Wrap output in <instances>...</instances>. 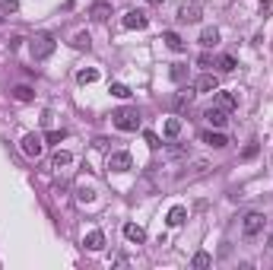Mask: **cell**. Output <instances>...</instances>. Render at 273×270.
Masks as SVG:
<instances>
[{
  "mask_svg": "<svg viewBox=\"0 0 273 270\" xmlns=\"http://www.w3.org/2000/svg\"><path fill=\"white\" fill-rule=\"evenodd\" d=\"M112 124H115L118 131H127V134H131V131L140 128V112H137V108H131V105H127V108H118V112H112Z\"/></svg>",
  "mask_w": 273,
  "mask_h": 270,
  "instance_id": "6da1fadb",
  "label": "cell"
},
{
  "mask_svg": "<svg viewBox=\"0 0 273 270\" xmlns=\"http://www.w3.org/2000/svg\"><path fill=\"white\" fill-rule=\"evenodd\" d=\"M54 48H58L54 35L42 32V35H35V39H32V58L35 61H45V58H51V54H54Z\"/></svg>",
  "mask_w": 273,
  "mask_h": 270,
  "instance_id": "7a4b0ae2",
  "label": "cell"
},
{
  "mask_svg": "<svg viewBox=\"0 0 273 270\" xmlns=\"http://www.w3.org/2000/svg\"><path fill=\"white\" fill-rule=\"evenodd\" d=\"M264 223H267V216H264V213H258V210L245 213V220H242V236H245V239L261 236V232H264Z\"/></svg>",
  "mask_w": 273,
  "mask_h": 270,
  "instance_id": "3957f363",
  "label": "cell"
},
{
  "mask_svg": "<svg viewBox=\"0 0 273 270\" xmlns=\"http://www.w3.org/2000/svg\"><path fill=\"white\" fill-rule=\"evenodd\" d=\"M131 169H134V156H131V153L118 150V153H112V156H108V172L124 175V172H131Z\"/></svg>",
  "mask_w": 273,
  "mask_h": 270,
  "instance_id": "277c9868",
  "label": "cell"
},
{
  "mask_svg": "<svg viewBox=\"0 0 273 270\" xmlns=\"http://www.w3.org/2000/svg\"><path fill=\"white\" fill-rule=\"evenodd\" d=\"M20 147H23V153H26L29 159H39L42 150H45V137H39V134H26Z\"/></svg>",
  "mask_w": 273,
  "mask_h": 270,
  "instance_id": "5b68a950",
  "label": "cell"
},
{
  "mask_svg": "<svg viewBox=\"0 0 273 270\" xmlns=\"http://www.w3.org/2000/svg\"><path fill=\"white\" fill-rule=\"evenodd\" d=\"M220 89V80H216L213 74H200L197 77V83H194V93L197 96H204V93H216Z\"/></svg>",
  "mask_w": 273,
  "mask_h": 270,
  "instance_id": "8992f818",
  "label": "cell"
},
{
  "mask_svg": "<svg viewBox=\"0 0 273 270\" xmlns=\"http://www.w3.org/2000/svg\"><path fill=\"white\" fill-rule=\"evenodd\" d=\"M147 26H150V16L143 10H131L124 16V29H147Z\"/></svg>",
  "mask_w": 273,
  "mask_h": 270,
  "instance_id": "52a82bcc",
  "label": "cell"
},
{
  "mask_svg": "<svg viewBox=\"0 0 273 270\" xmlns=\"http://www.w3.org/2000/svg\"><path fill=\"white\" fill-rule=\"evenodd\" d=\"M204 118L213 124V128H226L229 112H226V108H220V105H213V108H207V112H204Z\"/></svg>",
  "mask_w": 273,
  "mask_h": 270,
  "instance_id": "ba28073f",
  "label": "cell"
},
{
  "mask_svg": "<svg viewBox=\"0 0 273 270\" xmlns=\"http://www.w3.org/2000/svg\"><path fill=\"white\" fill-rule=\"evenodd\" d=\"M124 239L134 242V245H143V242H147V229L137 226V223H124Z\"/></svg>",
  "mask_w": 273,
  "mask_h": 270,
  "instance_id": "9c48e42d",
  "label": "cell"
},
{
  "mask_svg": "<svg viewBox=\"0 0 273 270\" xmlns=\"http://www.w3.org/2000/svg\"><path fill=\"white\" fill-rule=\"evenodd\" d=\"M200 10L197 4H185V7H178V23H200Z\"/></svg>",
  "mask_w": 273,
  "mask_h": 270,
  "instance_id": "30bf717a",
  "label": "cell"
},
{
  "mask_svg": "<svg viewBox=\"0 0 273 270\" xmlns=\"http://www.w3.org/2000/svg\"><path fill=\"white\" fill-rule=\"evenodd\" d=\"M89 16H93L96 23H105L108 16H112V4H108V0H96V4L89 7Z\"/></svg>",
  "mask_w": 273,
  "mask_h": 270,
  "instance_id": "8fae6325",
  "label": "cell"
},
{
  "mask_svg": "<svg viewBox=\"0 0 273 270\" xmlns=\"http://www.w3.org/2000/svg\"><path fill=\"white\" fill-rule=\"evenodd\" d=\"M200 140H204L207 147H213V150H223V147H229L226 134H220V131H204V134H200Z\"/></svg>",
  "mask_w": 273,
  "mask_h": 270,
  "instance_id": "7c38bea8",
  "label": "cell"
},
{
  "mask_svg": "<svg viewBox=\"0 0 273 270\" xmlns=\"http://www.w3.org/2000/svg\"><path fill=\"white\" fill-rule=\"evenodd\" d=\"M83 245H86L89 251H102V248H105V232H102V229H93V232L86 236Z\"/></svg>",
  "mask_w": 273,
  "mask_h": 270,
  "instance_id": "4fadbf2b",
  "label": "cell"
},
{
  "mask_svg": "<svg viewBox=\"0 0 273 270\" xmlns=\"http://www.w3.org/2000/svg\"><path fill=\"white\" fill-rule=\"evenodd\" d=\"M216 105L226 108V112H235V108H239V99H235L232 93H216Z\"/></svg>",
  "mask_w": 273,
  "mask_h": 270,
  "instance_id": "5bb4252c",
  "label": "cell"
},
{
  "mask_svg": "<svg viewBox=\"0 0 273 270\" xmlns=\"http://www.w3.org/2000/svg\"><path fill=\"white\" fill-rule=\"evenodd\" d=\"M216 42H220V29H213V26H207L204 32H200V45H204V48H213Z\"/></svg>",
  "mask_w": 273,
  "mask_h": 270,
  "instance_id": "9a60e30c",
  "label": "cell"
},
{
  "mask_svg": "<svg viewBox=\"0 0 273 270\" xmlns=\"http://www.w3.org/2000/svg\"><path fill=\"white\" fill-rule=\"evenodd\" d=\"M162 42H166V45H169L172 51H178V54H181V51L188 48L185 42H181V35H178V32H166V35H162Z\"/></svg>",
  "mask_w": 273,
  "mask_h": 270,
  "instance_id": "2e32d148",
  "label": "cell"
},
{
  "mask_svg": "<svg viewBox=\"0 0 273 270\" xmlns=\"http://www.w3.org/2000/svg\"><path fill=\"white\" fill-rule=\"evenodd\" d=\"M70 162H74V156H70L67 150H58V153L51 156V166L54 169H64V166H70Z\"/></svg>",
  "mask_w": 273,
  "mask_h": 270,
  "instance_id": "e0dca14e",
  "label": "cell"
},
{
  "mask_svg": "<svg viewBox=\"0 0 273 270\" xmlns=\"http://www.w3.org/2000/svg\"><path fill=\"white\" fill-rule=\"evenodd\" d=\"M96 80H99V70H96V67H86V70H80V74H77V83H80V86L96 83Z\"/></svg>",
  "mask_w": 273,
  "mask_h": 270,
  "instance_id": "ac0fdd59",
  "label": "cell"
},
{
  "mask_svg": "<svg viewBox=\"0 0 273 270\" xmlns=\"http://www.w3.org/2000/svg\"><path fill=\"white\" fill-rule=\"evenodd\" d=\"M185 220H188V210L185 207H172L169 210V226H181Z\"/></svg>",
  "mask_w": 273,
  "mask_h": 270,
  "instance_id": "d6986e66",
  "label": "cell"
},
{
  "mask_svg": "<svg viewBox=\"0 0 273 270\" xmlns=\"http://www.w3.org/2000/svg\"><path fill=\"white\" fill-rule=\"evenodd\" d=\"M169 77H172V83H185V80H188V67H185V64H172Z\"/></svg>",
  "mask_w": 273,
  "mask_h": 270,
  "instance_id": "ffe728a7",
  "label": "cell"
},
{
  "mask_svg": "<svg viewBox=\"0 0 273 270\" xmlns=\"http://www.w3.org/2000/svg\"><path fill=\"white\" fill-rule=\"evenodd\" d=\"M13 99H16V102H32V99H35L32 86H16V89H13Z\"/></svg>",
  "mask_w": 273,
  "mask_h": 270,
  "instance_id": "44dd1931",
  "label": "cell"
},
{
  "mask_svg": "<svg viewBox=\"0 0 273 270\" xmlns=\"http://www.w3.org/2000/svg\"><path fill=\"white\" fill-rule=\"evenodd\" d=\"M210 264H213V258L207 255V251H197L194 261H191V267H194V270H204V267H210Z\"/></svg>",
  "mask_w": 273,
  "mask_h": 270,
  "instance_id": "7402d4cb",
  "label": "cell"
},
{
  "mask_svg": "<svg viewBox=\"0 0 273 270\" xmlns=\"http://www.w3.org/2000/svg\"><path fill=\"white\" fill-rule=\"evenodd\" d=\"M216 67H220V70H223V74H232V70H235V67H239V64H235V58H232V54H223V58H220V61H216Z\"/></svg>",
  "mask_w": 273,
  "mask_h": 270,
  "instance_id": "603a6c76",
  "label": "cell"
},
{
  "mask_svg": "<svg viewBox=\"0 0 273 270\" xmlns=\"http://www.w3.org/2000/svg\"><path fill=\"white\" fill-rule=\"evenodd\" d=\"M16 10H20V0H0V13L4 16H13Z\"/></svg>",
  "mask_w": 273,
  "mask_h": 270,
  "instance_id": "cb8c5ba5",
  "label": "cell"
},
{
  "mask_svg": "<svg viewBox=\"0 0 273 270\" xmlns=\"http://www.w3.org/2000/svg\"><path fill=\"white\" fill-rule=\"evenodd\" d=\"M181 134V121L178 118H169L166 121V137H178Z\"/></svg>",
  "mask_w": 273,
  "mask_h": 270,
  "instance_id": "d4e9b609",
  "label": "cell"
},
{
  "mask_svg": "<svg viewBox=\"0 0 273 270\" xmlns=\"http://www.w3.org/2000/svg\"><path fill=\"white\" fill-rule=\"evenodd\" d=\"M74 45H77L80 51H83V48L89 51V45H93V39H89V32H80V35H77V39H74Z\"/></svg>",
  "mask_w": 273,
  "mask_h": 270,
  "instance_id": "484cf974",
  "label": "cell"
},
{
  "mask_svg": "<svg viewBox=\"0 0 273 270\" xmlns=\"http://www.w3.org/2000/svg\"><path fill=\"white\" fill-rule=\"evenodd\" d=\"M112 96H118V99H127V96H131V89H127L124 83H112Z\"/></svg>",
  "mask_w": 273,
  "mask_h": 270,
  "instance_id": "4316f807",
  "label": "cell"
},
{
  "mask_svg": "<svg viewBox=\"0 0 273 270\" xmlns=\"http://www.w3.org/2000/svg\"><path fill=\"white\" fill-rule=\"evenodd\" d=\"M197 93H191V89H188V93H181V96H175V105L178 108H185V105H191V99H194Z\"/></svg>",
  "mask_w": 273,
  "mask_h": 270,
  "instance_id": "83f0119b",
  "label": "cell"
},
{
  "mask_svg": "<svg viewBox=\"0 0 273 270\" xmlns=\"http://www.w3.org/2000/svg\"><path fill=\"white\" fill-rule=\"evenodd\" d=\"M77 197H80L83 204H93V201H96V191H93V188H80V194H77Z\"/></svg>",
  "mask_w": 273,
  "mask_h": 270,
  "instance_id": "f1b7e54d",
  "label": "cell"
},
{
  "mask_svg": "<svg viewBox=\"0 0 273 270\" xmlns=\"http://www.w3.org/2000/svg\"><path fill=\"white\" fill-rule=\"evenodd\" d=\"M143 140L150 143V150H159V147H162V143H159V137H156L153 131H147V134H143Z\"/></svg>",
  "mask_w": 273,
  "mask_h": 270,
  "instance_id": "f546056e",
  "label": "cell"
},
{
  "mask_svg": "<svg viewBox=\"0 0 273 270\" xmlns=\"http://www.w3.org/2000/svg\"><path fill=\"white\" fill-rule=\"evenodd\" d=\"M64 137H67L64 131H48V134H45V140H48V143H61Z\"/></svg>",
  "mask_w": 273,
  "mask_h": 270,
  "instance_id": "4dcf8cb0",
  "label": "cell"
},
{
  "mask_svg": "<svg viewBox=\"0 0 273 270\" xmlns=\"http://www.w3.org/2000/svg\"><path fill=\"white\" fill-rule=\"evenodd\" d=\"M200 67H210L213 64V58H210V51H204V54H200V61H197Z\"/></svg>",
  "mask_w": 273,
  "mask_h": 270,
  "instance_id": "1f68e13d",
  "label": "cell"
},
{
  "mask_svg": "<svg viewBox=\"0 0 273 270\" xmlns=\"http://www.w3.org/2000/svg\"><path fill=\"white\" fill-rule=\"evenodd\" d=\"M254 153H258V143H248V147H245V159H251Z\"/></svg>",
  "mask_w": 273,
  "mask_h": 270,
  "instance_id": "d6a6232c",
  "label": "cell"
},
{
  "mask_svg": "<svg viewBox=\"0 0 273 270\" xmlns=\"http://www.w3.org/2000/svg\"><path fill=\"white\" fill-rule=\"evenodd\" d=\"M147 4H162V0H147Z\"/></svg>",
  "mask_w": 273,
  "mask_h": 270,
  "instance_id": "836d02e7",
  "label": "cell"
},
{
  "mask_svg": "<svg viewBox=\"0 0 273 270\" xmlns=\"http://www.w3.org/2000/svg\"><path fill=\"white\" fill-rule=\"evenodd\" d=\"M270 248H273V236H270Z\"/></svg>",
  "mask_w": 273,
  "mask_h": 270,
  "instance_id": "e575fe53",
  "label": "cell"
}]
</instances>
